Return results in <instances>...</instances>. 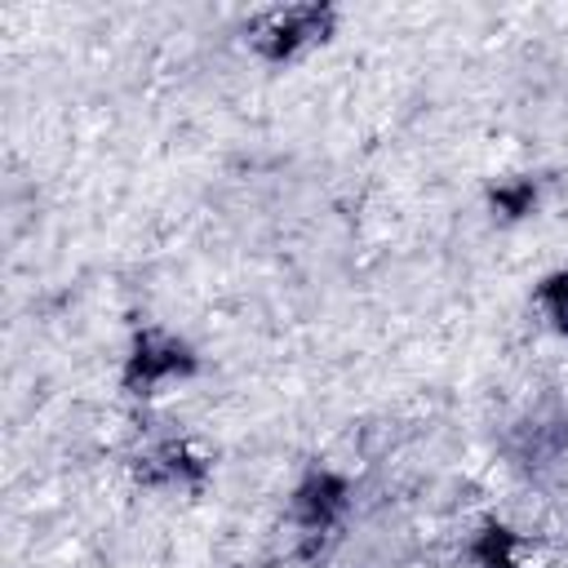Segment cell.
I'll return each mask as SVG.
<instances>
[{
	"label": "cell",
	"instance_id": "1",
	"mask_svg": "<svg viewBox=\"0 0 568 568\" xmlns=\"http://www.w3.org/2000/svg\"><path fill=\"white\" fill-rule=\"evenodd\" d=\"M324 31V13L320 9H288V13H271L266 18V27H262V44H266V53L271 58H284V53H293L302 40H311V36H320Z\"/></svg>",
	"mask_w": 568,
	"mask_h": 568
},
{
	"label": "cell",
	"instance_id": "3",
	"mask_svg": "<svg viewBox=\"0 0 568 568\" xmlns=\"http://www.w3.org/2000/svg\"><path fill=\"white\" fill-rule=\"evenodd\" d=\"M342 506V484L337 479H315L306 493H302V510L311 524H328V515Z\"/></svg>",
	"mask_w": 568,
	"mask_h": 568
},
{
	"label": "cell",
	"instance_id": "4",
	"mask_svg": "<svg viewBox=\"0 0 568 568\" xmlns=\"http://www.w3.org/2000/svg\"><path fill=\"white\" fill-rule=\"evenodd\" d=\"M541 297L550 302V311H555V320H559V324L568 328V275H559V280H550Z\"/></svg>",
	"mask_w": 568,
	"mask_h": 568
},
{
	"label": "cell",
	"instance_id": "5",
	"mask_svg": "<svg viewBox=\"0 0 568 568\" xmlns=\"http://www.w3.org/2000/svg\"><path fill=\"white\" fill-rule=\"evenodd\" d=\"M528 200H532V191H528V186H519V191H501V195H497V204H506L510 213H524V204H528Z\"/></svg>",
	"mask_w": 568,
	"mask_h": 568
},
{
	"label": "cell",
	"instance_id": "2",
	"mask_svg": "<svg viewBox=\"0 0 568 568\" xmlns=\"http://www.w3.org/2000/svg\"><path fill=\"white\" fill-rule=\"evenodd\" d=\"M178 368H191V359H186L182 346L160 342V337H142V342H138V355H133V364H129V382L151 386V382H160V377H169V373H178Z\"/></svg>",
	"mask_w": 568,
	"mask_h": 568
}]
</instances>
